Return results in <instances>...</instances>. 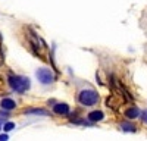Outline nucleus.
I'll return each mask as SVG.
<instances>
[{"label":"nucleus","instance_id":"nucleus-3","mask_svg":"<svg viewBox=\"0 0 147 141\" xmlns=\"http://www.w3.org/2000/svg\"><path fill=\"white\" fill-rule=\"evenodd\" d=\"M35 75H37V78H38V81L41 82V84H52V82L55 81V74L47 68L38 69Z\"/></svg>","mask_w":147,"mask_h":141},{"label":"nucleus","instance_id":"nucleus-11","mask_svg":"<svg viewBox=\"0 0 147 141\" xmlns=\"http://www.w3.org/2000/svg\"><path fill=\"white\" fill-rule=\"evenodd\" d=\"M143 121L147 124V110H144V112H143Z\"/></svg>","mask_w":147,"mask_h":141},{"label":"nucleus","instance_id":"nucleus-12","mask_svg":"<svg viewBox=\"0 0 147 141\" xmlns=\"http://www.w3.org/2000/svg\"><path fill=\"white\" fill-rule=\"evenodd\" d=\"M2 140H7V135H0V141Z\"/></svg>","mask_w":147,"mask_h":141},{"label":"nucleus","instance_id":"nucleus-4","mask_svg":"<svg viewBox=\"0 0 147 141\" xmlns=\"http://www.w3.org/2000/svg\"><path fill=\"white\" fill-rule=\"evenodd\" d=\"M53 110H55V113H57V115H68V113H69V106L65 104V103H59V104H55Z\"/></svg>","mask_w":147,"mask_h":141},{"label":"nucleus","instance_id":"nucleus-9","mask_svg":"<svg viewBox=\"0 0 147 141\" xmlns=\"http://www.w3.org/2000/svg\"><path fill=\"white\" fill-rule=\"evenodd\" d=\"M28 113H40V115H47L46 110L43 109H32V110H28Z\"/></svg>","mask_w":147,"mask_h":141},{"label":"nucleus","instance_id":"nucleus-5","mask_svg":"<svg viewBox=\"0 0 147 141\" xmlns=\"http://www.w3.org/2000/svg\"><path fill=\"white\" fill-rule=\"evenodd\" d=\"M0 104H2V109H5V110H12L16 107V103L12 99H3Z\"/></svg>","mask_w":147,"mask_h":141},{"label":"nucleus","instance_id":"nucleus-8","mask_svg":"<svg viewBox=\"0 0 147 141\" xmlns=\"http://www.w3.org/2000/svg\"><path fill=\"white\" fill-rule=\"evenodd\" d=\"M121 126L125 129V131H136V126H134L132 124H127V122H124V124H121Z\"/></svg>","mask_w":147,"mask_h":141},{"label":"nucleus","instance_id":"nucleus-7","mask_svg":"<svg viewBox=\"0 0 147 141\" xmlns=\"http://www.w3.org/2000/svg\"><path fill=\"white\" fill-rule=\"evenodd\" d=\"M138 115H140V110L137 107H131L125 112V116L128 117V119H134V117H137Z\"/></svg>","mask_w":147,"mask_h":141},{"label":"nucleus","instance_id":"nucleus-1","mask_svg":"<svg viewBox=\"0 0 147 141\" xmlns=\"http://www.w3.org/2000/svg\"><path fill=\"white\" fill-rule=\"evenodd\" d=\"M9 85H10L12 90L16 91V93H25L30 88V79L25 78V77L15 75V77L9 78Z\"/></svg>","mask_w":147,"mask_h":141},{"label":"nucleus","instance_id":"nucleus-10","mask_svg":"<svg viewBox=\"0 0 147 141\" xmlns=\"http://www.w3.org/2000/svg\"><path fill=\"white\" fill-rule=\"evenodd\" d=\"M13 128H15L13 124H6V125H5V129H6V131H10V129H13Z\"/></svg>","mask_w":147,"mask_h":141},{"label":"nucleus","instance_id":"nucleus-6","mask_svg":"<svg viewBox=\"0 0 147 141\" xmlns=\"http://www.w3.org/2000/svg\"><path fill=\"white\" fill-rule=\"evenodd\" d=\"M103 117H105V115H103V112H100V110L91 112V113L88 115V119H90L91 122H96V121H102Z\"/></svg>","mask_w":147,"mask_h":141},{"label":"nucleus","instance_id":"nucleus-2","mask_svg":"<svg viewBox=\"0 0 147 141\" xmlns=\"http://www.w3.org/2000/svg\"><path fill=\"white\" fill-rule=\"evenodd\" d=\"M80 103L84 106H94L97 101H99V94H97L94 90H82L80 93Z\"/></svg>","mask_w":147,"mask_h":141}]
</instances>
